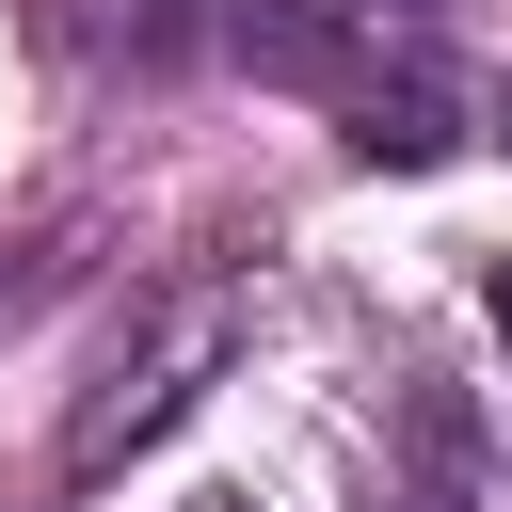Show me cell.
<instances>
[{
    "mask_svg": "<svg viewBox=\"0 0 512 512\" xmlns=\"http://www.w3.org/2000/svg\"><path fill=\"white\" fill-rule=\"evenodd\" d=\"M352 144H368V160H448L464 128H448L432 80H368V96H352Z\"/></svg>",
    "mask_w": 512,
    "mask_h": 512,
    "instance_id": "cell-1",
    "label": "cell"
},
{
    "mask_svg": "<svg viewBox=\"0 0 512 512\" xmlns=\"http://www.w3.org/2000/svg\"><path fill=\"white\" fill-rule=\"evenodd\" d=\"M496 352H512V256H496Z\"/></svg>",
    "mask_w": 512,
    "mask_h": 512,
    "instance_id": "cell-2",
    "label": "cell"
}]
</instances>
